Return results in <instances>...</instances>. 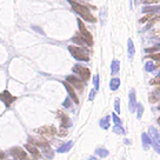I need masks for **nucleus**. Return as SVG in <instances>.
I'll return each instance as SVG.
<instances>
[{
  "instance_id": "obj_1",
  "label": "nucleus",
  "mask_w": 160,
  "mask_h": 160,
  "mask_svg": "<svg viewBox=\"0 0 160 160\" xmlns=\"http://www.w3.org/2000/svg\"><path fill=\"white\" fill-rule=\"evenodd\" d=\"M68 3L71 4V6H72V8L80 15V17H82L86 21H89V22H95V18L91 14V12H89V8L87 7V6H85V5H81V4H78L77 1H73V0H68Z\"/></svg>"
},
{
  "instance_id": "obj_2",
  "label": "nucleus",
  "mask_w": 160,
  "mask_h": 160,
  "mask_svg": "<svg viewBox=\"0 0 160 160\" xmlns=\"http://www.w3.org/2000/svg\"><path fill=\"white\" fill-rule=\"evenodd\" d=\"M68 51L71 52L73 58H75L77 60H81V61H88L89 60L88 52L85 48L77 47V46H68Z\"/></svg>"
},
{
  "instance_id": "obj_3",
  "label": "nucleus",
  "mask_w": 160,
  "mask_h": 160,
  "mask_svg": "<svg viewBox=\"0 0 160 160\" xmlns=\"http://www.w3.org/2000/svg\"><path fill=\"white\" fill-rule=\"evenodd\" d=\"M78 25H79V29H80V33H81L82 39L86 41V44H87L88 46H92V45H93V38H92V34H91L86 29L84 22H82L80 19H78Z\"/></svg>"
},
{
  "instance_id": "obj_4",
  "label": "nucleus",
  "mask_w": 160,
  "mask_h": 160,
  "mask_svg": "<svg viewBox=\"0 0 160 160\" xmlns=\"http://www.w3.org/2000/svg\"><path fill=\"white\" fill-rule=\"evenodd\" d=\"M31 141H36V143H33V144H36V145H38V146L41 147V151L44 152V154H45L46 158H48V159H52V158H53V152H52L48 143H46V141H44V140H37V139H31Z\"/></svg>"
},
{
  "instance_id": "obj_5",
  "label": "nucleus",
  "mask_w": 160,
  "mask_h": 160,
  "mask_svg": "<svg viewBox=\"0 0 160 160\" xmlns=\"http://www.w3.org/2000/svg\"><path fill=\"white\" fill-rule=\"evenodd\" d=\"M73 72L77 73V74H78L82 80H85V81H87V80L89 79V77H91L89 70L86 68V67H84V66H80V65H75V66L73 67Z\"/></svg>"
},
{
  "instance_id": "obj_6",
  "label": "nucleus",
  "mask_w": 160,
  "mask_h": 160,
  "mask_svg": "<svg viewBox=\"0 0 160 160\" xmlns=\"http://www.w3.org/2000/svg\"><path fill=\"white\" fill-rule=\"evenodd\" d=\"M15 97L14 95H12L8 91H4L3 93H0V100H1L7 107H10L11 106V104L13 103V101H15Z\"/></svg>"
},
{
  "instance_id": "obj_7",
  "label": "nucleus",
  "mask_w": 160,
  "mask_h": 160,
  "mask_svg": "<svg viewBox=\"0 0 160 160\" xmlns=\"http://www.w3.org/2000/svg\"><path fill=\"white\" fill-rule=\"evenodd\" d=\"M66 80H67V82H68L71 86L75 87L77 89H79V91H82V89H84V84H82V80L78 79L77 77L68 75V77L66 78Z\"/></svg>"
},
{
  "instance_id": "obj_8",
  "label": "nucleus",
  "mask_w": 160,
  "mask_h": 160,
  "mask_svg": "<svg viewBox=\"0 0 160 160\" xmlns=\"http://www.w3.org/2000/svg\"><path fill=\"white\" fill-rule=\"evenodd\" d=\"M11 154L15 159H20V160H26V158H27V153L21 147H13L11 150Z\"/></svg>"
},
{
  "instance_id": "obj_9",
  "label": "nucleus",
  "mask_w": 160,
  "mask_h": 160,
  "mask_svg": "<svg viewBox=\"0 0 160 160\" xmlns=\"http://www.w3.org/2000/svg\"><path fill=\"white\" fill-rule=\"evenodd\" d=\"M64 84V86H65V88H66V91H67V93L70 94V98L75 103V104H79V99H78V97H77V94H75V92H74V89H73V87L67 82V81H64L62 82Z\"/></svg>"
},
{
  "instance_id": "obj_10",
  "label": "nucleus",
  "mask_w": 160,
  "mask_h": 160,
  "mask_svg": "<svg viewBox=\"0 0 160 160\" xmlns=\"http://www.w3.org/2000/svg\"><path fill=\"white\" fill-rule=\"evenodd\" d=\"M129 107H130V111L131 112H134L136 110V106H137V98H136V91L134 89H131L130 92V95H129Z\"/></svg>"
},
{
  "instance_id": "obj_11",
  "label": "nucleus",
  "mask_w": 160,
  "mask_h": 160,
  "mask_svg": "<svg viewBox=\"0 0 160 160\" xmlns=\"http://www.w3.org/2000/svg\"><path fill=\"white\" fill-rule=\"evenodd\" d=\"M148 132L152 137V141H154L155 144H158L160 146V133L154 129L153 126H150V129H148Z\"/></svg>"
},
{
  "instance_id": "obj_12",
  "label": "nucleus",
  "mask_w": 160,
  "mask_h": 160,
  "mask_svg": "<svg viewBox=\"0 0 160 160\" xmlns=\"http://www.w3.org/2000/svg\"><path fill=\"white\" fill-rule=\"evenodd\" d=\"M25 147H26V150H27L32 155H33L34 158H39V157H40V152H39V150H38L33 144H26Z\"/></svg>"
},
{
  "instance_id": "obj_13",
  "label": "nucleus",
  "mask_w": 160,
  "mask_h": 160,
  "mask_svg": "<svg viewBox=\"0 0 160 160\" xmlns=\"http://www.w3.org/2000/svg\"><path fill=\"white\" fill-rule=\"evenodd\" d=\"M59 117L61 119V127H70V126H72V121L70 120V118L66 114L59 112Z\"/></svg>"
},
{
  "instance_id": "obj_14",
  "label": "nucleus",
  "mask_w": 160,
  "mask_h": 160,
  "mask_svg": "<svg viewBox=\"0 0 160 160\" xmlns=\"http://www.w3.org/2000/svg\"><path fill=\"white\" fill-rule=\"evenodd\" d=\"M39 132H40L41 134L53 136V134H55V133H57V130L54 129L53 126H45V127H43V129H40V130H39Z\"/></svg>"
},
{
  "instance_id": "obj_15",
  "label": "nucleus",
  "mask_w": 160,
  "mask_h": 160,
  "mask_svg": "<svg viewBox=\"0 0 160 160\" xmlns=\"http://www.w3.org/2000/svg\"><path fill=\"white\" fill-rule=\"evenodd\" d=\"M72 147H73V141H68V143H65L62 146H60L57 152H58V153H66V152H68Z\"/></svg>"
},
{
  "instance_id": "obj_16",
  "label": "nucleus",
  "mask_w": 160,
  "mask_h": 160,
  "mask_svg": "<svg viewBox=\"0 0 160 160\" xmlns=\"http://www.w3.org/2000/svg\"><path fill=\"white\" fill-rule=\"evenodd\" d=\"M120 70V62L118 60H113L111 64V73L112 75H115Z\"/></svg>"
},
{
  "instance_id": "obj_17",
  "label": "nucleus",
  "mask_w": 160,
  "mask_h": 160,
  "mask_svg": "<svg viewBox=\"0 0 160 160\" xmlns=\"http://www.w3.org/2000/svg\"><path fill=\"white\" fill-rule=\"evenodd\" d=\"M127 47H129V58H130V59H133L134 53H136V48H134V45H133L132 39H129V41H127Z\"/></svg>"
},
{
  "instance_id": "obj_18",
  "label": "nucleus",
  "mask_w": 160,
  "mask_h": 160,
  "mask_svg": "<svg viewBox=\"0 0 160 160\" xmlns=\"http://www.w3.org/2000/svg\"><path fill=\"white\" fill-rule=\"evenodd\" d=\"M150 100H151V103H155L157 100H160V87L154 89V92L151 94V97H150Z\"/></svg>"
},
{
  "instance_id": "obj_19",
  "label": "nucleus",
  "mask_w": 160,
  "mask_h": 160,
  "mask_svg": "<svg viewBox=\"0 0 160 160\" xmlns=\"http://www.w3.org/2000/svg\"><path fill=\"white\" fill-rule=\"evenodd\" d=\"M119 86H120V79H119V78H113V79L111 80V82H110V88H111V91H117V89L119 88Z\"/></svg>"
},
{
  "instance_id": "obj_20",
  "label": "nucleus",
  "mask_w": 160,
  "mask_h": 160,
  "mask_svg": "<svg viewBox=\"0 0 160 160\" xmlns=\"http://www.w3.org/2000/svg\"><path fill=\"white\" fill-rule=\"evenodd\" d=\"M95 154H97V155H99L100 158H106V157L110 154V152H108L106 148L99 147V148H97V150H95Z\"/></svg>"
},
{
  "instance_id": "obj_21",
  "label": "nucleus",
  "mask_w": 160,
  "mask_h": 160,
  "mask_svg": "<svg viewBox=\"0 0 160 160\" xmlns=\"http://www.w3.org/2000/svg\"><path fill=\"white\" fill-rule=\"evenodd\" d=\"M141 139H143V145H144V148H145V150H148V147H150V145H151V141H152V140L148 138V136H147L146 133H143Z\"/></svg>"
},
{
  "instance_id": "obj_22",
  "label": "nucleus",
  "mask_w": 160,
  "mask_h": 160,
  "mask_svg": "<svg viewBox=\"0 0 160 160\" xmlns=\"http://www.w3.org/2000/svg\"><path fill=\"white\" fill-rule=\"evenodd\" d=\"M100 127L104 129V130L108 129V127H110V115H107V117H105V118H103L100 120Z\"/></svg>"
},
{
  "instance_id": "obj_23",
  "label": "nucleus",
  "mask_w": 160,
  "mask_h": 160,
  "mask_svg": "<svg viewBox=\"0 0 160 160\" xmlns=\"http://www.w3.org/2000/svg\"><path fill=\"white\" fill-rule=\"evenodd\" d=\"M143 12H160V6H146L143 8Z\"/></svg>"
},
{
  "instance_id": "obj_24",
  "label": "nucleus",
  "mask_w": 160,
  "mask_h": 160,
  "mask_svg": "<svg viewBox=\"0 0 160 160\" xmlns=\"http://www.w3.org/2000/svg\"><path fill=\"white\" fill-rule=\"evenodd\" d=\"M154 68H155V66H154V64H153L152 61H147V62L145 64V70H146L147 72H153Z\"/></svg>"
},
{
  "instance_id": "obj_25",
  "label": "nucleus",
  "mask_w": 160,
  "mask_h": 160,
  "mask_svg": "<svg viewBox=\"0 0 160 160\" xmlns=\"http://www.w3.org/2000/svg\"><path fill=\"white\" fill-rule=\"evenodd\" d=\"M113 132L117 134H125V130L122 129L121 126H114L113 127Z\"/></svg>"
},
{
  "instance_id": "obj_26",
  "label": "nucleus",
  "mask_w": 160,
  "mask_h": 160,
  "mask_svg": "<svg viewBox=\"0 0 160 160\" xmlns=\"http://www.w3.org/2000/svg\"><path fill=\"white\" fill-rule=\"evenodd\" d=\"M93 84H94V89L95 91H98L99 89V75L98 74H95L94 75V78H93Z\"/></svg>"
},
{
  "instance_id": "obj_27",
  "label": "nucleus",
  "mask_w": 160,
  "mask_h": 160,
  "mask_svg": "<svg viewBox=\"0 0 160 160\" xmlns=\"http://www.w3.org/2000/svg\"><path fill=\"white\" fill-rule=\"evenodd\" d=\"M112 119H113V121H114V124H115V126H121V120H120V118L117 115V114H112Z\"/></svg>"
},
{
  "instance_id": "obj_28",
  "label": "nucleus",
  "mask_w": 160,
  "mask_h": 160,
  "mask_svg": "<svg viewBox=\"0 0 160 160\" xmlns=\"http://www.w3.org/2000/svg\"><path fill=\"white\" fill-rule=\"evenodd\" d=\"M72 40H73L74 43H77V44H80V45H86V41H85L84 39H81L80 37H74Z\"/></svg>"
},
{
  "instance_id": "obj_29",
  "label": "nucleus",
  "mask_w": 160,
  "mask_h": 160,
  "mask_svg": "<svg viewBox=\"0 0 160 160\" xmlns=\"http://www.w3.org/2000/svg\"><path fill=\"white\" fill-rule=\"evenodd\" d=\"M143 112H144V106H143L141 104H139V105H138V115H137L138 119H141V117H143Z\"/></svg>"
},
{
  "instance_id": "obj_30",
  "label": "nucleus",
  "mask_w": 160,
  "mask_h": 160,
  "mask_svg": "<svg viewBox=\"0 0 160 160\" xmlns=\"http://www.w3.org/2000/svg\"><path fill=\"white\" fill-rule=\"evenodd\" d=\"M114 108H115V112L117 113H120V100L117 98L115 101H114Z\"/></svg>"
},
{
  "instance_id": "obj_31",
  "label": "nucleus",
  "mask_w": 160,
  "mask_h": 160,
  "mask_svg": "<svg viewBox=\"0 0 160 160\" xmlns=\"http://www.w3.org/2000/svg\"><path fill=\"white\" fill-rule=\"evenodd\" d=\"M151 146L154 148V151H155L158 154H160V146H159L158 144H155L154 141H151Z\"/></svg>"
},
{
  "instance_id": "obj_32",
  "label": "nucleus",
  "mask_w": 160,
  "mask_h": 160,
  "mask_svg": "<svg viewBox=\"0 0 160 160\" xmlns=\"http://www.w3.org/2000/svg\"><path fill=\"white\" fill-rule=\"evenodd\" d=\"M160 50V45H155L154 47H152V48H146V52L148 53V52H155V51H159Z\"/></svg>"
},
{
  "instance_id": "obj_33",
  "label": "nucleus",
  "mask_w": 160,
  "mask_h": 160,
  "mask_svg": "<svg viewBox=\"0 0 160 160\" xmlns=\"http://www.w3.org/2000/svg\"><path fill=\"white\" fill-rule=\"evenodd\" d=\"M64 107H66V108L71 107V100H70V98H66V100L64 101Z\"/></svg>"
},
{
  "instance_id": "obj_34",
  "label": "nucleus",
  "mask_w": 160,
  "mask_h": 160,
  "mask_svg": "<svg viewBox=\"0 0 160 160\" xmlns=\"http://www.w3.org/2000/svg\"><path fill=\"white\" fill-rule=\"evenodd\" d=\"M95 93H97V91H95V89H92V91L89 92V97H88V99H89V100H93V99H94V97H95Z\"/></svg>"
},
{
  "instance_id": "obj_35",
  "label": "nucleus",
  "mask_w": 160,
  "mask_h": 160,
  "mask_svg": "<svg viewBox=\"0 0 160 160\" xmlns=\"http://www.w3.org/2000/svg\"><path fill=\"white\" fill-rule=\"evenodd\" d=\"M105 17H106V10H103V11H101V14H100V18H101V22H103V24L105 22Z\"/></svg>"
},
{
  "instance_id": "obj_36",
  "label": "nucleus",
  "mask_w": 160,
  "mask_h": 160,
  "mask_svg": "<svg viewBox=\"0 0 160 160\" xmlns=\"http://www.w3.org/2000/svg\"><path fill=\"white\" fill-rule=\"evenodd\" d=\"M150 58H152V59H154V60L160 61V53H159V54H152Z\"/></svg>"
},
{
  "instance_id": "obj_37",
  "label": "nucleus",
  "mask_w": 160,
  "mask_h": 160,
  "mask_svg": "<svg viewBox=\"0 0 160 160\" xmlns=\"http://www.w3.org/2000/svg\"><path fill=\"white\" fill-rule=\"evenodd\" d=\"M32 28H33L34 31H37V32H39V33H40V34H45V33H44V31H43L41 28H39V27H37V26H33V27H32Z\"/></svg>"
},
{
  "instance_id": "obj_38",
  "label": "nucleus",
  "mask_w": 160,
  "mask_h": 160,
  "mask_svg": "<svg viewBox=\"0 0 160 160\" xmlns=\"http://www.w3.org/2000/svg\"><path fill=\"white\" fill-rule=\"evenodd\" d=\"M151 84H158V85H160V78H157V79L152 80V81H151Z\"/></svg>"
},
{
  "instance_id": "obj_39",
  "label": "nucleus",
  "mask_w": 160,
  "mask_h": 160,
  "mask_svg": "<svg viewBox=\"0 0 160 160\" xmlns=\"http://www.w3.org/2000/svg\"><path fill=\"white\" fill-rule=\"evenodd\" d=\"M159 0H147L146 3H148V4H152V3H158Z\"/></svg>"
},
{
  "instance_id": "obj_40",
  "label": "nucleus",
  "mask_w": 160,
  "mask_h": 160,
  "mask_svg": "<svg viewBox=\"0 0 160 160\" xmlns=\"http://www.w3.org/2000/svg\"><path fill=\"white\" fill-rule=\"evenodd\" d=\"M89 160H98V159L94 158V157H89Z\"/></svg>"
},
{
  "instance_id": "obj_41",
  "label": "nucleus",
  "mask_w": 160,
  "mask_h": 160,
  "mask_svg": "<svg viewBox=\"0 0 160 160\" xmlns=\"http://www.w3.org/2000/svg\"><path fill=\"white\" fill-rule=\"evenodd\" d=\"M125 144H126V145H130V141L127 140V139H125Z\"/></svg>"
},
{
  "instance_id": "obj_42",
  "label": "nucleus",
  "mask_w": 160,
  "mask_h": 160,
  "mask_svg": "<svg viewBox=\"0 0 160 160\" xmlns=\"http://www.w3.org/2000/svg\"><path fill=\"white\" fill-rule=\"evenodd\" d=\"M3 157H4V154H3V153H0V158H3Z\"/></svg>"
},
{
  "instance_id": "obj_43",
  "label": "nucleus",
  "mask_w": 160,
  "mask_h": 160,
  "mask_svg": "<svg viewBox=\"0 0 160 160\" xmlns=\"http://www.w3.org/2000/svg\"><path fill=\"white\" fill-rule=\"evenodd\" d=\"M158 78H160V73H159V75H158Z\"/></svg>"
},
{
  "instance_id": "obj_44",
  "label": "nucleus",
  "mask_w": 160,
  "mask_h": 160,
  "mask_svg": "<svg viewBox=\"0 0 160 160\" xmlns=\"http://www.w3.org/2000/svg\"><path fill=\"white\" fill-rule=\"evenodd\" d=\"M158 121H159V124H160V118H159V120H158Z\"/></svg>"
},
{
  "instance_id": "obj_45",
  "label": "nucleus",
  "mask_w": 160,
  "mask_h": 160,
  "mask_svg": "<svg viewBox=\"0 0 160 160\" xmlns=\"http://www.w3.org/2000/svg\"><path fill=\"white\" fill-rule=\"evenodd\" d=\"M158 108H159V110H160V105H159V107H158Z\"/></svg>"
},
{
  "instance_id": "obj_46",
  "label": "nucleus",
  "mask_w": 160,
  "mask_h": 160,
  "mask_svg": "<svg viewBox=\"0 0 160 160\" xmlns=\"http://www.w3.org/2000/svg\"><path fill=\"white\" fill-rule=\"evenodd\" d=\"M10 160H11V159H10ZM12 160H14V159H12Z\"/></svg>"
}]
</instances>
